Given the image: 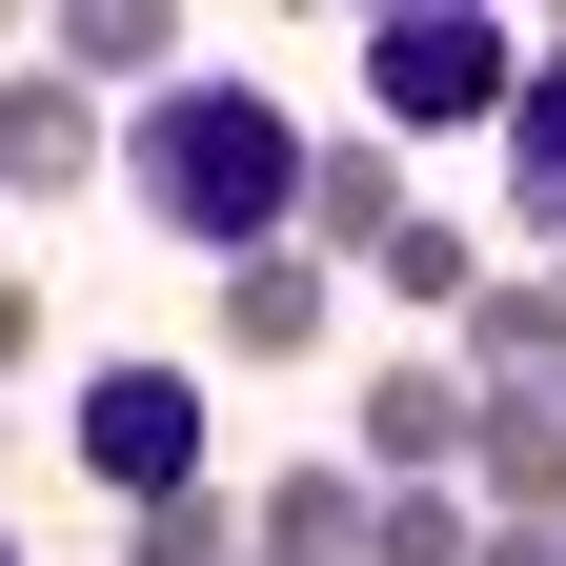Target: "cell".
Instances as JSON below:
<instances>
[{
    "mask_svg": "<svg viewBox=\"0 0 566 566\" xmlns=\"http://www.w3.org/2000/svg\"><path fill=\"white\" fill-rule=\"evenodd\" d=\"M405 223H424L405 142H385V122H324V142H304V263H385Z\"/></svg>",
    "mask_w": 566,
    "mask_h": 566,
    "instance_id": "cell-7",
    "label": "cell"
},
{
    "mask_svg": "<svg viewBox=\"0 0 566 566\" xmlns=\"http://www.w3.org/2000/svg\"><path fill=\"white\" fill-rule=\"evenodd\" d=\"M243 566H263V546H243Z\"/></svg>",
    "mask_w": 566,
    "mask_h": 566,
    "instance_id": "cell-19",
    "label": "cell"
},
{
    "mask_svg": "<svg viewBox=\"0 0 566 566\" xmlns=\"http://www.w3.org/2000/svg\"><path fill=\"white\" fill-rule=\"evenodd\" d=\"M122 566H243V485L202 465V485H163V506H122Z\"/></svg>",
    "mask_w": 566,
    "mask_h": 566,
    "instance_id": "cell-13",
    "label": "cell"
},
{
    "mask_svg": "<svg viewBox=\"0 0 566 566\" xmlns=\"http://www.w3.org/2000/svg\"><path fill=\"white\" fill-rule=\"evenodd\" d=\"M365 526H385V485L344 465V446H304L283 485H243V546L263 566H365Z\"/></svg>",
    "mask_w": 566,
    "mask_h": 566,
    "instance_id": "cell-9",
    "label": "cell"
},
{
    "mask_svg": "<svg viewBox=\"0 0 566 566\" xmlns=\"http://www.w3.org/2000/svg\"><path fill=\"white\" fill-rule=\"evenodd\" d=\"M485 163H506V223L566 263V21H526V82H506V142Z\"/></svg>",
    "mask_w": 566,
    "mask_h": 566,
    "instance_id": "cell-10",
    "label": "cell"
},
{
    "mask_svg": "<svg viewBox=\"0 0 566 566\" xmlns=\"http://www.w3.org/2000/svg\"><path fill=\"white\" fill-rule=\"evenodd\" d=\"M304 142H324V122H283V82L182 61V82L122 122V202H142L163 243H202V263H263V243H304Z\"/></svg>",
    "mask_w": 566,
    "mask_h": 566,
    "instance_id": "cell-1",
    "label": "cell"
},
{
    "mask_svg": "<svg viewBox=\"0 0 566 566\" xmlns=\"http://www.w3.org/2000/svg\"><path fill=\"white\" fill-rule=\"evenodd\" d=\"M82 182H122V122L61 61H0V202H82Z\"/></svg>",
    "mask_w": 566,
    "mask_h": 566,
    "instance_id": "cell-6",
    "label": "cell"
},
{
    "mask_svg": "<svg viewBox=\"0 0 566 566\" xmlns=\"http://www.w3.org/2000/svg\"><path fill=\"white\" fill-rule=\"evenodd\" d=\"M546 283H566V263H546Z\"/></svg>",
    "mask_w": 566,
    "mask_h": 566,
    "instance_id": "cell-20",
    "label": "cell"
},
{
    "mask_svg": "<svg viewBox=\"0 0 566 566\" xmlns=\"http://www.w3.org/2000/svg\"><path fill=\"white\" fill-rule=\"evenodd\" d=\"M0 566H21V526H0Z\"/></svg>",
    "mask_w": 566,
    "mask_h": 566,
    "instance_id": "cell-18",
    "label": "cell"
},
{
    "mask_svg": "<svg viewBox=\"0 0 566 566\" xmlns=\"http://www.w3.org/2000/svg\"><path fill=\"white\" fill-rule=\"evenodd\" d=\"M465 506L485 526H566V405H485L465 424Z\"/></svg>",
    "mask_w": 566,
    "mask_h": 566,
    "instance_id": "cell-11",
    "label": "cell"
},
{
    "mask_svg": "<svg viewBox=\"0 0 566 566\" xmlns=\"http://www.w3.org/2000/svg\"><path fill=\"white\" fill-rule=\"evenodd\" d=\"M506 82H526V21H485V0H385L365 21V122L385 142H506Z\"/></svg>",
    "mask_w": 566,
    "mask_h": 566,
    "instance_id": "cell-2",
    "label": "cell"
},
{
    "mask_svg": "<svg viewBox=\"0 0 566 566\" xmlns=\"http://www.w3.org/2000/svg\"><path fill=\"white\" fill-rule=\"evenodd\" d=\"M465 365H446V344H385V365H365V424H344V465H365V485H465Z\"/></svg>",
    "mask_w": 566,
    "mask_h": 566,
    "instance_id": "cell-4",
    "label": "cell"
},
{
    "mask_svg": "<svg viewBox=\"0 0 566 566\" xmlns=\"http://www.w3.org/2000/svg\"><path fill=\"white\" fill-rule=\"evenodd\" d=\"M465 546H485L465 485H385V526H365V566H465Z\"/></svg>",
    "mask_w": 566,
    "mask_h": 566,
    "instance_id": "cell-15",
    "label": "cell"
},
{
    "mask_svg": "<svg viewBox=\"0 0 566 566\" xmlns=\"http://www.w3.org/2000/svg\"><path fill=\"white\" fill-rule=\"evenodd\" d=\"M0 365H41V283L21 263H0Z\"/></svg>",
    "mask_w": 566,
    "mask_h": 566,
    "instance_id": "cell-16",
    "label": "cell"
},
{
    "mask_svg": "<svg viewBox=\"0 0 566 566\" xmlns=\"http://www.w3.org/2000/svg\"><path fill=\"white\" fill-rule=\"evenodd\" d=\"M324 324H344V263H304V243H263V263H223V344H263V365H304Z\"/></svg>",
    "mask_w": 566,
    "mask_h": 566,
    "instance_id": "cell-12",
    "label": "cell"
},
{
    "mask_svg": "<svg viewBox=\"0 0 566 566\" xmlns=\"http://www.w3.org/2000/svg\"><path fill=\"white\" fill-rule=\"evenodd\" d=\"M365 283H405V304H424V324H465V283H485V243L446 223V202H424V223H405V243H385Z\"/></svg>",
    "mask_w": 566,
    "mask_h": 566,
    "instance_id": "cell-14",
    "label": "cell"
},
{
    "mask_svg": "<svg viewBox=\"0 0 566 566\" xmlns=\"http://www.w3.org/2000/svg\"><path fill=\"white\" fill-rule=\"evenodd\" d=\"M61 446H82L102 506H163V485H202V385H182V365H82Z\"/></svg>",
    "mask_w": 566,
    "mask_h": 566,
    "instance_id": "cell-3",
    "label": "cell"
},
{
    "mask_svg": "<svg viewBox=\"0 0 566 566\" xmlns=\"http://www.w3.org/2000/svg\"><path fill=\"white\" fill-rule=\"evenodd\" d=\"M465 566H566V526H485V546H465Z\"/></svg>",
    "mask_w": 566,
    "mask_h": 566,
    "instance_id": "cell-17",
    "label": "cell"
},
{
    "mask_svg": "<svg viewBox=\"0 0 566 566\" xmlns=\"http://www.w3.org/2000/svg\"><path fill=\"white\" fill-rule=\"evenodd\" d=\"M41 61H61L102 122H142V102L182 82V0H41Z\"/></svg>",
    "mask_w": 566,
    "mask_h": 566,
    "instance_id": "cell-8",
    "label": "cell"
},
{
    "mask_svg": "<svg viewBox=\"0 0 566 566\" xmlns=\"http://www.w3.org/2000/svg\"><path fill=\"white\" fill-rule=\"evenodd\" d=\"M446 365H465V405H566V283L546 263H485L465 324H446Z\"/></svg>",
    "mask_w": 566,
    "mask_h": 566,
    "instance_id": "cell-5",
    "label": "cell"
}]
</instances>
